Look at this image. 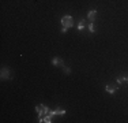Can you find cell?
<instances>
[{"label":"cell","mask_w":128,"mask_h":123,"mask_svg":"<svg viewBox=\"0 0 128 123\" xmlns=\"http://www.w3.org/2000/svg\"><path fill=\"white\" fill-rule=\"evenodd\" d=\"M62 33H67V30L70 29V27L74 26V18L71 17V15H64L62 18Z\"/></svg>","instance_id":"1"},{"label":"cell","mask_w":128,"mask_h":123,"mask_svg":"<svg viewBox=\"0 0 128 123\" xmlns=\"http://www.w3.org/2000/svg\"><path fill=\"white\" fill-rule=\"evenodd\" d=\"M36 111L38 112L40 116H44V115H48V113H49V111H48V107L44 105V104H41V105H37V107H36Z\"/></svg>","instance_id":"2"},{"label":"cell","mask_w":128,"mask_h":123,"mask_svg":"<svg viewBox=\"0 0 128 123\" xmlns=\"http://www.w3.org/2000/svg\"><path fill=\"white\" fill-rule=\"evenodd\" d=\"M12 77H11V71L8 69H6V67H3L2 69V79L4 81V79H11Z\"/></svg>","instance_id":"3"},{"label":"cell","mask_w":128,"mask_h":123,"mask_svg":"<svg viewBox=\"0 0 128 123\" xmlns=\"http://www.w3.org/2000/svg\"><path fill=\"white\" fill-rule=\"evenodd\" d=\"M117 89H118V85H106L105 86V90L108 92V93H110V94H113L117 92Z\"/></svg>","instance_id":"4"},{"label":"cell","mask_w":128,"mask_h":123,"mask_svg":"<svg viewBox=\"0 0 128 123\" xmlns=\"http://www.w3.org/2000/svg\"><path fill=\"white\" fill-rule=\"evenodd\" d=\"M96 17H97V11L96 10H90L89 14H87V19L90 22H96Z\"/></svg>","instance_id":"5"},{"label":"cell","mask_w":128,"mask_h":123,"mask_svg":"<svg viewBox=\"0 0 128 123\" xmlns=\"http://www.w3.org/2000/svg\"><path fill=\"white\" fill-rule=\"evenodd\" d=\"M64 113H66V111L64 109H53V111H49V113H48V115H50L52 118H53V116H56V115H64Z\"/></svg>","instance_id":"6"},{"label":"cell","mask_w":128,"mask_h":123,"mask_svg":"<svg viewBox=\"0 0 128 123\" xmlns=\"http://www.w3.org/2000/svg\"><path fill=\"white\" fill-rule=\"evenodd\" d=\"M52 63H53V66H64V62L62 59H59V57H54L53 60H52Z\"/></svg>","instance_id":"7"},{"label":"cell","mask_w":128,"mask_h":123,"mask_svg":"<svg viewBox=\"0 0 128 123\" xmlns=\"http://www.w3.org/2000/svg\"><path fill=\"white\" fill-rule=\"evenodd\" d=\"M126 81H127V77H123V75L118 77L117 78V85H121L123 82H126Z\"/></svg>","instance_id":"8"},{"label":"cell","mask_w":128,"mask_h":123,"mask_svg":"<svg viewBox=\"0 0 128 123\" xmlns=\"http://www.w3.org/2000/svg\"><path fill=\"white\" fill-rule=\"evenodd\" d=\"M89 30H90L91 33L96 32V26H94V22H90V25H89Z\"/></svg>","instance_id":"9"},{"label":"cell","mask_w":128,"mask_h":123,"mask_svg":"<svg viewBox=\"0 0 128 123\" xmlns=\"http://www.w3.org/2000/svg\"><path fill=\"white\" fill-rule=\"evenodd\" d=\"M83 27H84V21L82 19L80 22H79V25H78V29L79 30H83Z\"/></svg>","instance_id":"10"},{"label":"cell","mask_w":128,"mask_h":123,"mask_svg":"<svg viewBox=\"0 0 128 123\" xmlns=\"http://www.w3.org/2000/svg\"><path fill=\"white\" fill-rule=\"evenodd\" d=\"M126 82H127V84H128V77H127V81H126Z\"/></svg>","instance_id":"11"}]
</instances>
